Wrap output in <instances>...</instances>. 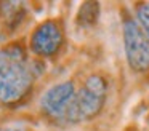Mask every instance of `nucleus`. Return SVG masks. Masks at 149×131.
Returning a JSON list of instances; mask_svg holds the SVG:
<instances>
[{
    "label": "nucleus",
    "mask_w": 149,
    "mask_h": 131,
    "mask_svg": "<svg viewBox=\"0 0 149 131\" xmlns=\"http://www.w3.org/2000/svg\"><path fill=\"white\" fill-rule=\"evenodd\" d=\"M34 73V64L21 46L11 45L0 50V102L23 99L32 86Z\"/></svg>",
    "instance_id": "1"
},
{
    "label": "nucleus",
    "mask_w": 149,
    "mask_h": 131,
    "mask_svg": "<svg viewBox=\"0 0 149 131\" xmlns=\"http://www.w3.org/2000/svg\"><path fill=\"white\" fill-rule=\"evenodd\" d=\"M104 99H106V82L100 75L90 77L71 101L64 114L66 120L79 123L95 117L103 107Z\"/></svg>",
    "instance_id": "2"
},
{
    "label": "nucleus",
    "mask_w": 149,
    "mask_h": 131,
    "mask_svg": "<svg viewBox=\"0 0 149 131\" xmlns=\"http://www.w3.org/2000/svg\"><path fill=\"white\" fill-rule=\"evenodd\" d=\"M123 43L125 53L132 69H149V37L144 34L138 21H128L123 24Z\"/></svg>",
    "instance_id": "3"
},
{
    "label": "nucleus",
    "mask_w": 149,
    "mask_h": 131,
    "mask_svg": "<svg viewBox=\"0 0 149 131\" xmlns=\"http://www.w3.org/2000/svg\"><path fill=\"white\" fill-rule=\"evenodd\" d=\"M63 42L61 29L56 22L47 21L36 29L31 38V48L39 56H52L58 51Z\"/></svg>",
    "instance_id": "4"
},
{
    "label": "nucleus",
    "mask_w": 149,
    "mask_h": 131,
    "mask_svg": "<svg viewBox=\"0 0 149 131\" xmlns=\"http://www.w3.org/2000/svg\"><path fill=\"white\" fill-rule=\"evenodd\" d=\"M75 93H74V85L71 82H64L55 85L42 96V109L47 112L48 115L53 117H61L66 114L71 101L74 99Z\"/></svg>",
    "instance_id": "5"
},
{
    "label": "nucleus",
    "mask_w": 149,
    "mask_h": 131,
    "mask_svg": "<svg viewBox=\"0 0 149 131\" xmlns=\"http://www.w3.org/2000/svg\"><path fill=\"white\" fill-rule=\"evenodd\" d=\"M138 24L149 37V3H144L138 8Z\"/></svg>",
    "instance_id": "6"
},
{
    "label": "nucleus",
    "mask_w": 149,
    "mask_h": 131,
    "mask_svg": "<svg viewBox=\"0 0 149 131\" xmlns=\"http://www.w3.org/2000/svg\"><path fill=\"white\" fill-rule=\"evenodd\" d=\"M0 131H24V130H23V126H19V125H7V126L0 128Z\"/></svg>",
    "instance_id": "7"
}]
</instances>
